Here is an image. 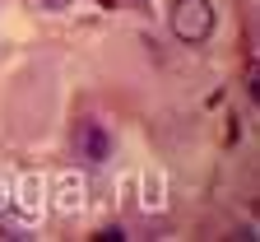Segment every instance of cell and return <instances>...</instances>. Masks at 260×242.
<instances>
[{"instance_id": "6da1fadb", "label": "cell", "mask_w": 260, "mask_h": 242, "mask_svg": "<svg viewBox=\"0 0 260 242\" xmlns=\"http://www.w3.org/2000/svg\"><path fill=\"white\" fill-rule=\"evenodd\" d=\"M168 23H172V33L186 42V47H200V42H209L214 38V23H218V14H214V0H172V14H168Z\"/></svg>"}, {"instance_id": "7a4b0ae2", "label": "cell", "mask_w": 260, "mask_h": 242, "mask_svg": "<svg viewBox=\"0 0 260 242\" xmlns=\"http://www.w3.org/2000/svg\"><path fill=\"white\" fill-rule=\"evenodd\" d=\"M79 154H84L88 163H107V158H112V135H107L103 121H84V126H79Z\"/></svg>"}]
</instances>
